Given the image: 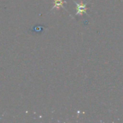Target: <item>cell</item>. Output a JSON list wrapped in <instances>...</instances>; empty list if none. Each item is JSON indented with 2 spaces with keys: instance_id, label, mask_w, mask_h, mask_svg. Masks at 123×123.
<instances>
[{
  "instance_id": "cell-1",
  "label": "cell",
  "mask_w": 123,
  "mask_h": 123,
  "mask_svg": "<svg viewBox=\"0 0 123 123\" xmlns=\"http://www.w3.org/2000/svg\"><path fill=\"white\" fill-rule=\"evenodd\" d=\"M74 3L76 6V15H80V14H82L83 13L86 12V10H87L86 4H83V3L79 4L75 1H74Z\"/></svg>"
},
{
  "instance_id": "cell-2",
  "label": "cell",
  "mask_w": 123,
  "mask_h": 123,
  "mask_svg": "<svg viewBox=\"0 0 123 123\" xmlns=\"http://www.w3.org/2000/svg\"><path fill=\"white\" fill-rule=\"evenodd\" d=\"M54 2H55V5L53 7V9L56 8V7L57 8H58V7H63V8H64L63 7V4L66 3L63 0H54Z\"/></svg>"
}]
</instances>
